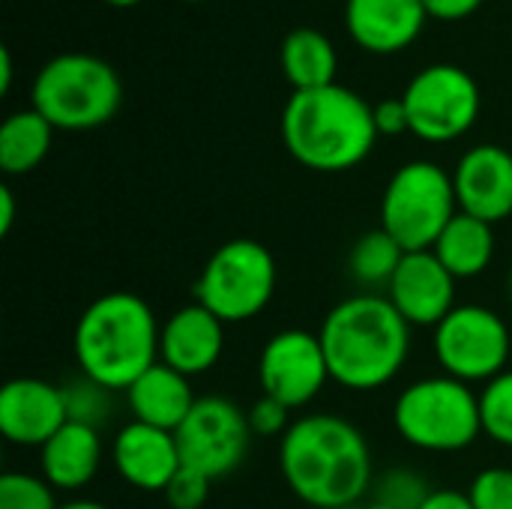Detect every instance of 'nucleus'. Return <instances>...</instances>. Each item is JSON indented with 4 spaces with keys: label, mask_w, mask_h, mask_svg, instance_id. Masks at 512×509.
I'll return each instance as SVG.
<instances>
[{
    "label": "nucleus",
    "mask_w": 512,
    "mask_h": 509,
    "mask_svg": "<svg viewBox=\"0 0 512 509\" xmlns=\"http://www.w3.org/2000/svg\"><path fill=\"white\" fill-rule=\"evenodd\" d=\"M60 509H111V507H105V504H99V501L78 498V501H66V504H60Z\"/></svg>",
    "instance_id": "obj_37"
},
{
    "label": "nucleus",
    "mask_w": 512,
    "mask_h": 509,
    "mask_svg": "<svg viewBox=\"0 0 512 509\" xmlns=\"http://www.w3.org/2000/svg\"><path fill=\"white\" fill-rule=\"evenodd\" d=\"M108 6H120V9H126V6H135V3H141V0H105Z\"/></svg>",
    "instance_id": "obj_38"
},
{
    "label": "nucleus",
    "mask_w": 512,
    "mask_h": 509,
    "mask_svg": "<svg viewBox=\"0 0 512 509\" xmlns=\"http://www.w3.org/2000/svg\"><path fill=\"white\" fill-rule=\"evenodd\" d=\"M420 509H474L465 492H453V489H435L432 498Z\"/></svg>",
    "instance_id": "obj_34"
},
{
    "label": "nucleus",
    "mask_w": 512,
    "mask_h": 509,
    "mask_svg": "<svg viewBox=\"0 0 512 509\" xmlns=\"http://www.w3.org/2000/svg\"><path fill=\"white\" fill-rule=\"evenodd\" d=\"M363 509H393V507H387V504H378V501H369V504H366Z\"/></svg>",
    "instance_id": "obj_39"
},
{
    "label": "nucleus",
    "mask_w": 512,
    "mask_h": 509,
    "mask_svg": "<svg viewBox=\"0 0 512 509\" xmlns=\"http://www.w3.org/2000/svg\"><path fill=\"white\" fill-rule=\"evenodd\" d=\"M375 126H378V135L384 138H396V135H405L411 132V120H408V108L399 99H384L375 105Z\"/></svg>",
    "instance_id": "obj_32"
},
{
    "label": "nucleus",
    "mask_w": 512,
    "mask_h": 509,
    "mask_svg": "<svg viewBox=\"0 0 512 509\" xmlns=\"http://www.w3.org/2000/svg\"><path fill=\"white\" fill-rule=\"evenodd\" d=\"M225 351V324L201 303L180 306L159 333V360L186 378L210 372Z\"/></svg>",
    "instance_id": "obj_17"
},
{
    "label": "nucleus",
    "mask_w": 512,
    "mask_h": 509,
    "mask_svg": "<svg viewBox=\"0 0 512 509\" xmlns=\"http://www.w3.org/2000/svg\"><path fill=\"white\" fill-rule=\"evenodd\" d=\"M483 435L512 450V369L489 381L480 393Z\"/></svg>",
    "instance_id": "obj_26"
},
{
    "label": "nucleus",
    "mask_w": 512,
    "mask_h": 509,
    "mask_svg": "<svg viewBox=\"0 0 512 509\" xmlns=\"http://www.w3.org/2000/svg\"><path fill=\"white\" fill-rule=\"evenodd\" d=\"M12 90V51L3 45L0 48V93Z\"/></svg>",
    "instance_id": "obj_36"
},
{
    "label": "nucleus",
    "mask_w": 512,
    "mask_h": 509,
    "mask_svg": "<svg viewBox=\"0 0 512 509\" xmlns=\"http://www.w3.org/2000/svg\"><path fill=\"white\" fill-rule=\"evenodd\" d=\"M159 321L150 303L132 291L96 297L75 324L72 351L81 375L126 393L150 366L159 363Z\"/></svg>",
    "instance_id": "obj_4"
},
{
    "label": "nucleus",
    "mask_w": 512,
    "mask_h": 509,
    "mask_svg": "<svg viewBox=\"0 0 512 509\" xmlns=\"http://www.w3.org/2000/svg\"><path fill=\"white\" fill-rule=\"evenodd\" d=\"M54 141V126L36 111H15L0 126V168L6 177L30 174L42 165Z\"/></svg>",
    "instance_id": "obj_23"
},
{
    "label": "nucleus",
    "mask_w": 512,
    "mask_h": 509,
    "mask_svg": "<svg viewBox=\"0 0 512 509\" xmlns=\"http://www.w3.org/2000/svg\"><path fill=\"white\" fill-rule=\"evenodd\" d=\"M195 402L198 396L192 393L189 378L162 360L150 366L126 390V405H129L132 420L153 426V429H165V432H177L183 420L189 417V411L195 408Z\"/></svg>",
    "instance_id": "obj_19"
},
{
    "label": "nucleus",
    "mask_w": 512,
    "mask_h": 509,
    "mask_svg": "<svg viewBox=\"0 0 512 509\" xmlns=\"http://www.w3.org/2000/svg\"><path fill=\"white\" fill-rule=\"evenodd\" d=\"M459 210L489 225L512 216V153L501 144L471 147L453 171Z\"/></svg>",
    "instance_id": "obj_15"
},
{
    "label": "nucleus",
    "mask_w": 512,
    "mask_h": 509,
    "mask_svg": "<svg viewBox=\"0 0 512 509\" xmlns=\"http://www.w3.org/2000/svg\"><path fill=\"white\" fill-rule=\"evenodd\" d=\"M432 492L435 489L429 486V480L414 468H390L372 483V501L393 509H420L432 498Z\"/></svg>",
    "instance_id": "obj_27"
},
{
    "label": "nucleus",
    "mask_w": 512,
    "mask_h": 509,
    "mask_svg": "<svg viewBox=\"0 0 512 509\" xmlns=\"http://www.w3.org/2000/svg\"><path fill=\"white\" fill-rule=\"evenodd\" d=\"M456 282L459 279L432 249L405 252L393 282L387 285V300L411 327H438L459 306Z\"/></svg>",
    "instance_id": "obj_13"
},
{
    "label": "nucleus",
    "mask_w": 512,
    "mask_h": 509,
    "mask_svg": "<svg viewBox=\"0 0 512 509\" xmlns=\"http://www.w3.org/2000/svg\"><path fill=\"white\" fill-rule=\"evenodd\" d=\"M429 18L435 21H462V18H471L483 0H423Z\"/></svg>",
    "instance_id": "obj_33"
},
{
    "label": "nucleus",
    "mask_w": 512,
    "mask_h": 509,
    "mask_svg": "<svg viewBox=\"0 0 512 509\" xmlns=\"http://www.w3.org/2000/svg\"><path fill=\"white\" fill-rule=\"evenodd\" d=\"M402 102L408 108L411 135L429 144H450L462 138L471 132L483 108L474 75L456 63H432L420 69L408 81Z\"/></svg>",
    "instance_id": "obj_10"
},
{
    "label": "nucleus",
    "mask_w": 512,
    "mask_h": 509,
    "mask_svg": "<svg viewBox=\"0 0 512 509\" xmlns=\"http://www.w3.org/2000/svg\"><path fill=\"white\" fill-rule=\"evenodd\" d=\"M402 258H405V249L384 228H375L351 246L348 273L363 288H387Z\"/></svg>",
    "instance_id": "obj_24"
},
{
    "label": "nucleus",
    "mask_w": 512,
    "mask_h": 509,
    "mask_svg": "<svg viewBox=\"0 0 512 509\" xmlns=\"http://www.w3.org/2000/svg\"><path fill=\"white\" fill-rule=\"evenodd\" d=\"M468 501L474 509H512V468H486L468 486Z\"/></svg>",
    "instance_id": "obj_29"
},
{
    "label": "nucleus",
    "mask_w": 512,
    "mask_h": 509,
    "mask_svg": "<svg viewBox=\"0 0 512 509\" xmlns=\"http://www.w3.org/2000/svg\"><path fill=\"white\" fill-rule=\"evenodd\" d=\"M459 213L453 174L438 162L414 159L393 171L381 198V228L405 249L426 252Z\"/></svg>",
    "instance_id": "obj_7"
},
{
    "label": "nucleus",
    "mask_w": 512,
    "mask_h": 509,
    "mask_svg": "<svg viewBox=\"0 0 512 509\" xmlns=\"http://www.w3.org/2000/svg\"><path fill=\"white\" fill-rule=\"evenodd\" d=\"M33 108L66 132H87L105 126L123 105V84L117 69L84 51L51 57L33 78Z\"/></svg>",
    "instance_id": "obj_5"
},
{
    "label": "nucleus",
    "mask_w": 512,
    "mask_h": 509,
    "mask_svg": "<svg viewBox=\"0 0 512 509\" xmlns=\"http://www.w3.org/2000/svg\"><path fill=\"white\" fill-rule=\"evenodd\" d=\"M69 423L63 387L42 378H12L0 390V432L15 447H45Z\"/></svg>",
    "instance_id": "obj_14"
},
{
    "label": "nucleus",
    "mask_w": 512,
    "mask_h": 509,
    "mask_svg": "<svg viewBox=\"0 0 512 509\" xmlns=\"http://www.w3.org/2000/svg\"><path fill=\"white\" fill-rule=\"evenodd\" d=\"M15 222V195L9 186H0V234L6 237Z\"/></svg>",
    "instance_id": "obj_35"
},
{
    "label": "nucleus",
    "mask_w": 512,
    "mask_h": 509,
    "mask_svg": "<svg viewBox=\"0 0 512 509\" xmlns=\"http://www.w3.org/2000/svg\"><path fill=\"white\" fill-rule=\"evenodd\" d=\"M183 3H204V0H183Z\"/></svg>",
    "instance_id": "obj_40"
},
{
    "label": "nucleus",
    "mask_w": 512,
    "mask_h": 509,
    "mask_svg": "<svg viewBox=\"0 0 512 509\" xmlns=\"http://www.w3.org/2000/svg\"><path fill=\"white\" fill-rule=\"evenodd\" d=\"M435 357L444 375L465 381V384H489L510 363L512 339L507 321L477 303L456 306L438 327H435Z\"/></svg>",
    "instance_id": "obj_9"
},
{
    "label": "nucleus",
    "mask_w": 512,
    "mask_h": 509,
    "mask_svg": "<svg viewBox=\"0 0 512 509\" xmlns=\"http://www.w3.org/2000/svg\"><path fill=\"white\" fill-rule=\"evenodd\" d=\"M393 426L423 453H462L483 435L480 393L450 375L420 378L396 396Z\"/></svg>",
    "instance_id": "obj_6"
},
{
    "label": "nucleus",
    "mask_w": 512,
    "mask_h": 509,
    "mask_svg": "<svg viewBox=\"0 0 512 509\" xmlns=\"http://www.w3.org/2000/svg\"><path fill=\"white\" fill-rule=\"evenodd\" d=\"M174 438L180 462L216 483L243 465L252 444V429L237 402L225 396H201Z\"/></svg>",
    "instance_id": "obj_11"
},
{
    "label": "nucleus",
    "mask_w": 512,
    "mask_h": 509,
    "mask_svg": "<svg viewBox=\"0 0 512 509\" xmlns=\"http://www.w3.org/2000/svg\"><path fill=\"white\" fill-rule=\"evenodd\" d=\"M330 378V366L318 333L291 327L267 339L258 357L261 393L297 411L315 402Z\"/></svg>",
    "instance_id": "obj_12"
},
{
    "label": "nucleus",
    "mask_w": 512,
    "mask_h": 509,
    "mask_svg": "<svg viewBox=\"0 0 512 509\" xmlns=\"http://www.w3.org/2000/svg\"><path fill=\"white\" fill-rule=\"evenodd\" d=\"M330 378L351 393L387 387L408 363L411 324L384 294H354L336 303L318 330Z\"/></svg>",
    "instance_id": "obj_2"
},
{
    "label": "nucleus",
    "mask_w": 512,
    "mask_h": 509,
    "mask_svg": "<svg viewBox=\"0 0 512 509\" xmlns=\"http://www.w3.org/2000/svg\"><path fill=\"white\" fill-rule=\"evenodd\" d=\"M423 0H345L348 36L372 54L408 48L426 24Z\"/></svg>",
    "instance_id": "obj_18"
},
{
    "label": "nucleus",
    "mask_w": 512,
    "mask_h": 509,
    "mask_svg": "<svg viewBox=\"0 0 512 509\" xmlns=\"http://www.w3.org/2000/svg\"><path fill=\"white\" fill-rule=\"evenodd\" d=\"M63 402L69 423L90 426L96 432H102L114 417V390L96 384L87 375H78L75 381L63 384Z\"/></svg>",
    "instance_id": "obj_25"
},
{
    "label": "nucleus",
    "mask_w": 512,
    "mask_h": 509,
    "mask_svg": "<svg viewBox=\"0 0 512 509\" xmlns=\"http://www.w3.org/2000/svg\"><path fill=\"white\" fill-rule=\"evenodd\" d=\"M279 471L285 486L315 509H351L372 492V450L351 420L306 414L279 438Z\"/></svg>",
    "instance_id": "obj_1"
},
{
    "label": "nucleus",
    "mask_w": 512,
    "mask_h": 509,
    "mask_svg": "<svg viewBox=\"0 0 512 509\" xmlns=\"http://www.w3.org/2000/svg\"><path fill=\"white\" fill-rule=\"evenodd\" d=\"M432 252L456 279H474L486 273L495 258V225L459 210L441 231Z\"/></svg>",
    "instance_id": "obj_22"
},
{
    "label": "nucleus",
    "mask_w": 512,
    "mask_h": 509,
    "mask_svg": "<svg viewBox=\"0 0 512 509\" xmlns=\"http://www.w3.org/2000/svg\"><path fill=\"white\" fill-rule=\"evenodd\" d=\"M279 63H282V75L288 78L294 93L336 84V66H339L336 45L330 42L327 33H321L315 27L291 30L282 39Z\"/></svg>",
    "instance_id": "obj_21"
},
{
    "label": "nucleus",
    "mask_w": 512,
    "mask_h": 509,
    "mask_svg": "<svg viewBox=\"0 0 512 509\" xmlns=\"http://www.w3.org/2000/svg\"><path fill=\"white\" fill-rule=\"evenodd\" d=\"M54 492L45 477L6 471L0 477V509H60Z\"/></svg>",
    "instance_id": "obj_28"
},
{
    "label": "nucleus",
    "mask_w": 512,
    "mask_h": 509,
    "mask_svg": "<svg viewBox=\"0 0 512 509\" xmlns=\"http://www.w3.org/2000/svg\"><path fill=\"white\" fill-rule=\"evenodd\" d=\"M375 105L342 84L291 93L282 111L285 150L309 171H351L378 141Z\"/></svg>",
    "instance_id": "obj_3"
},
{
    "label": "nucleus",
    "mask_w": 512,
    "mask_h": 509,
    "mask_svg": "<svg viewBox=\"0 0 512 509\" xmlns=\"http://www.w3.org/2000/svg\"><path fill=\"white\" fill-rule=\"evenodd\" d=\"M249 417V429L252 438H282L291 429V408H285L282 402L270 399L261 393V399H255L246 411Z\"/></svg>",
    "instance_id": "obj_31"
},
{
    "label": "nucleus",
    "mask_w": 512,
    "mask_h": 509,
    "mask_svg": "<svg viewBox=\"0 0 512 509\" xmlns=\"http://www.w3.org/2000/svg\"><path fill=\"white\" fill-rule=\"evenodd\" d=\"M114 471L138 492H165L174 474L183 468L174 432L126 423L111 441Z\"/></svg>",
    "instance_id": "obj_16"
},
{
    "label": "nucleus",
    "mask_w": 512,
    "mask_h": 509,
    "mask_svg": "<svg viewBox=\"0 0 512 509\" xmlns=\"http://www.w3.org/2000/svg\"><path fill=\"white\" fill-rule=\"evenodd\" d=\"M210 489H213V480L207 474L183 465L162 495H165L171 509H204L207 498H210Z\"/></svg>",
    "instance_id": "obj_30"
},
{
    "label": "nucleus",
    "mask_w": 512,
    "mask_h": 509,
    "mask_svg": "<svg viewBox=\"0 0 512 509\" xmlns=\"http://www.w3.org/2000/svg\"><path fill=\"white\" fill-rule=\"evenodd\" d=\"M102 432L78 423H66L42 450L39 468L42 477L57 492H78L93 483L102 468Z\"/></svg>",
    "instance_id": "obj_20"
},
{
    "label": "nucleus",
    "mask_w": 512,
    "mask_h": 509,
    "mask_svg": "<svg viewBox=\"0 0 512 509\" xmlns=\"http://www.w3.org/2000/svg\"><path fill=\"white\" fill-rule=\"evenodd\" d=\"M276 294V261L258 240L237 237L222 243L195 282V303L222 324H240L261 315Z\"/></svg>",
    "instance_id": "obj_8"
}]
</instances>
